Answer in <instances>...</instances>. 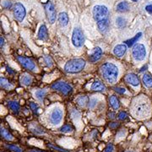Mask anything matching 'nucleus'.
<instances>
[{"mask_svg":"<svg viewBox=\"0 0 152 152\" xmlns=\"http://www.w3.org/2000/svg\"><path fill=\"white\" fill-rule=\"evenodd\" d=\"M92 12L98 31L102 34H107L110 29L108 9L104 5H96L94 6Z\"/></svg>","mask_w":152,"mask_h":152,"instance_id":"1","label":"nucleus"},{"mask_svg":"<svg viewBox=\"0 0 152 152\" xmlns=\"http://www.w3.org/2000/svg\"><path fill=\"white\" fill-rule=\"evenodd\" d=\"M101 73L104 80L109 84H114L118 77V69L113 63H105L101 66Z\"/></svg>","mask_w":152,"mask_h":152,"instance_id":"2","label":"nucleus"},{"mask_svg":"<svg viewBox=\"0 0 152 152\" xmlns=\"http://www.w3.org/2000/svg\"><path fill=\"white\" fill-rule=\"evenodd\" d=\"M86 61L83 58H75L68 61L64 65V70L69 74H76L84 69Z\"/></svg>","mask_w":152,"mask_h":152,"instance_id":"3","label":"nucleus"},{"mask_svg":"<svg viewBox=\"0 0 152 152\" xmlns=\"http://www.w3.org/2000/svg\"><path fill=\"white\" fill-rule=\"evenodd\" d=\"M134 113L136 118H146L150 113V105L145 101H140L134 107Z\"/></svg>","mask_w":152,"mask_h":152,"instance_id":"4","label":"nucleus"},{"mask_svg":"<svg viewBox=\"0 0 152 152\" xmlns=\"http://www.w3.org/2000/svg\"><path fill=\"white\" fill-rule=\"evenodd\" d=\"M85 35L80 28L75 27L72 34V43L75 48H81L85 43Z\"/></svg>","mask_w":152,"mask_h":152,"instance_id":"5","label":"nucleus"},{"mask_svg":"<svg viewBox=\"0 0 152 152\" xmlns=\"http://www.w3.org/2000/svg\"><path fill=\"white\" fill-rule=\"evenodd\" d=\"M133 58L136 61H143L146 57V49L144 44L136 43L132 50Z\"/></svg>","mask_w":152,"mask_h":152,"instance_id":"6","label":"nucleus"},{"mask_svg":"<svg viewBox=\"0 0 152 152\" xmlns=\"http://www.w3.org/2000/svg\"><path fill=\"white\" fill-rule=\"evenodd\" d=\"M51 87H52V89L63 93L65 96L69 95L73 91V87L71 86L69 84H68L64 81H58L56 83H53Z\"/></svg>","mask_w":152,"mask_h":152,"instance_id":"7","label":"nucleus"},{"mask_svg":"<svg viewBox=\"0 0 152 152\" xmlns=\"http://www.w3.org/2000/svg\"><path fill=\"white\" fill-rule=\"evenodd\" d=\"M44 9H45L46 15H47V18H48V21L51 24H53L56 21V18H57L56 9H55L54 4L52 3V1L49 0L44 4Z\"/></svg>","mask_w":152,"mask_h":152,"instance_id":"8","label":"nucleus"},{"mask_svg":"<svg viewBox=\"0 0 152 152\" xmlns=\"http://www.w3.org/2000/svg\"><path fill=\"white\" fill-rule=\"evenodd\" d=\"M14 17L19 22H22L26 15V10L21 3H16L14 5Z\"/></svg>","mask_w":152,"mask_h":152,"instance_id":"9","label":"nucleus"},{"mask_svg":"<svg viewBox=\"0 0 152 152\" xmlns=\"http://www.w3.org/2000/svg\"><path fill=\"white\" fill-rule=\"evenodd\" d=\"M63 119V111L59 107H55L49 116L50 123L53 125H58Z\"/></svg>","mask_w":152,"mask_h":152,"instance_id":"10","label":"nucleus"},{"mask_svg":"<svg viewBox=\"0 0 152 152\" xmlns=\"http://www.w3.org/2000/svg\"><path fill=\"white\" fill-rule=\"evenodd\" d=\"M17 59L19 61V63L28 70L35 71L37 69V66L31 59L26 58V57H22V56H18Z\"/></svg>","mask_w":152,"mask_h":152,"instance_id":"11","label":"nucleus"},{"mask_svg":"<svg viewBox=\"0 0 152 152\" xmlns=\"http://www.w3.org/2000/svg\"><path fill=\"white\" fill-rule=\"evenodd\" d=\"M125 81L127 82L128 84H129L131 86H133L134 87H137L140 86V79L139 77L136 75L135 74L130 73L129 75H127L125 77Z\"/></svg>","mask_w":152,"mask_h":152,"instance_id":"12","label":"nucleus"},{"mask_svg":"<svg viewBox=\"0 0 152 152\" xmlns=\"http://www.w3.org/2000/svg\"><path fill=\"white\" fill-rule=\"evenodd\" d=\"M102 53H103L102 49L100 47H96V48H95L93 49L92 53L90 55L89 60L91 63H95V62L101 59V58L102 56Z\"/></svg>","mask_w":152,"mask_h":152,"instance_id":"13","label":"nucleus"},{"mask_svg":"<svg viewBox=\"0 0 152 152\" xmlns=\"http://www.w3.org/2000/svg\"><path fill=\"white\" fill-rule=\"evenodd\" d=\"M128 46L126 44H118L115 46L113 48V53L118 58H122L126 53Z\"/></svg>","mask_w":152,"mask_h":152,"instance_id":"14","label":"nucleus"},{"mask_svg":"<svg viewBox=\"0 0 152 152\" xmlns=\"http://www.w3.org/2000/svg\"><path fill=\"white\" fill-rule=\"evenodd\" d=\"M37 38L41 41H47L48 38V28L45 25H42L37 33Z\"/></svg>","mask_w":152,"mask_h":152,"instance_id":"15","label":"nucleus"},{"mask_svg":"<svg viewBox=\"0 0 152 152\" xmlns=\"http://www.w3.org/2000/svg\"><path fill=\"white\" fill-rule=\"evenodd\" d=\"M91 89L94 91H98V92H103L106 91V86L104 85L103 83H102L101 81L99 80H96L91 85Z\"/></svg>","mask_w":152,"mask_h":152,"instance_id":"16","label":"nucleus"},{"mask_svg":"<svg viewBox=\"0 0 152 152\" xmlns=\"http://www.w3.org/2000/svg\"><path fill=\"white\" fill-rule=\"evenodd\" d=\"M129 10V5L128 4V2L126 1H122L118 3L117 6H116V10L119 13H125Z\"/></svg>","mask_w":152,"mask_h":152,"instance_id":"17","label":"nucleus"},{"mask_svg":"<svg viewBox=\"0 0 152 152\" xmlns=\"http://www.w3.org/2000/svg\"><path fill=\"white\" fill-rule=\"evenodd\" d=\"M69 15L65 12H61L58 15V21H59V24L61 26H66L69 24Z\"/></svg>","mask_w":152,"mask_h":152,"instance_id":"18","label":"nucleus"},{"mask_svg":"<svg viewBox=\"0 0 152 152\" xmlns=\"http://www.w3.org/2000/svg\"><path fill=\"white\" fill-rule=\"evenodd\" d=\"M141 36H142V33L139 32L138 34H136L135 36H134L133 38H131V39H129V40L125 41L124 44H126V45L128 46V48H131V47H133V45L136 44V42L139 41V39L141 37Z\"/></svg>","mask_w":152,"mask_h":152,"instance_id":"19","label":"nucleus"},{"mask_svg":"<svg viewBox=\"0 0 152 152\" xmlns=\"http://www.w3.org/2000/svg\"><path fill=\"white\" fill-rule=\"evenodd\" d=\"M8 107L13 111L14 113H19L20 107V104L18 103L17 102H15V101H9L8 102Z\"/></svg>","mask_w":152,"mask_h":152,"instance_id":"20","label":"nucleus"},{"mask_svg":"<svg viewBox=\"0 0 152 152\" xmlns=\"http://www.w3.org/2000/svg\"><path fill=\"white\" fill-rule=\"evenodd\" d=\"M142 80H143L144 85H145L147 88H149V89L152 88V76L150 74H145V75H143Z\"/></svg>","mask_w":152,"mask_h":152,"instance_id":"21","label":"nucleus"},{"mask_svg":"<svg viewBox=\"0 0 152 152\" xmlns=\"http://www.w3.org/2000/svg\"><path fill=\"white\" fill-rule=\"evenodd\" d=\"M109 102H110V105L111 107H113L115 110L118 109L120 107V102L118 100V98L116 96H112L110 99H109Z\"/></svg>","mask_w":152,"mask_h":152,"instance_id":"22","label":"nucleus"},{"mask_svg":"<svg viewBox=\"0 0 152 152\" xmlns=\"http://www.w3.org/2000/svg\"><path fill=\"white\" fill-rule=\"evenodd\" d=\"M20 83L26 86H28L32 83V78L29 75H23L20 77Z\"/></svg>","mask_w":152,"mask_h":152,"instance_id":"23","label":"nucleus"},{"mask_svg":"<svg viewBox=\"0 0 152 152\" xmlns=\"http://www.w3.org/2000/svg\"><path fill=\"white\" fill-rule=\"evenodd\" d=\"M0 133H1V136H2L4 139L7 140L11 141V140H14L13 135L11 134L9 131L7 130V129H5L4 128H3V127H1V130H0Z\"/></svg>","mask_w":152,"mask_h":152,"instance_id":"24","label":"nucleus"},{"mask_svg":"<svg viewBox=\"0 0 152 152\" xmlns=\"http://www.w3.org/2000/svg\"><path fill=\"white\" fill-rule=\"evenodd\" d=\"M47 94V90L46 89H43V90H38L35 92V96L37 99L38 101L40 102H42L44 100V97Z\"/></svg>","mask_w":152,"mask_h":152,"instance_id":"25","label":"nucleus"},{"mask_svg":"<svg viewBox=\"0 0 152 152\" xmlns=\"http://www.w3.org/2000/svg\"><path fill=\"white\" fill-rule=\"evenodd\" d=\"M0 81H1V88L5 89V90H10L13 88V85L4 78H1Z\"/></svg>","mask_w":152,"mask_h":152,"instance_id":"26","label":"nucleus"},{"mask_svg":"<svg viewBox=\"0 0 152 152\" xmlns=\"http://www.w3.org/2000/svg\"><path fill=\"white\" fill-rule=\"evenodd\" d=\"M126 24H127V21L124 17L119 16L116 19V25L119 29H124L126 26Z\"/></svg>","mask_w":152,"mask_h":152,"instance_id":"27","label":"nucleus"},{"mask_svg":"<svg viewBox=\"0 0 152 152\" xmlns=\"http://www.w3.org/2000/svg\"><path fill=\"white\" fill-rule=\"evenodd\" d=\"M87 102H88V98L86 96H81L77 98V103L81 107H85L86 105Z\"/></svg>","mask_w":152,"mask_h":152,"instance_id":"28","label":"nucleus"},{"mask_svg":"<svg viewBox=\"0 0 152 152\" xmlns=\"http://www.w3.org/2000/svg\"><path fill=\"white\" fill-rule=\"evenodd\" d=\"M73 131V127L69 124H65L64 125V126H62L61 127V129H60V132H62V133H70Z\"/></svg>","mask_w":152,"mask_h":152,"instance_id":"29","label":"nucleus"},{"mask_svg":"<svg viewBox=\"0 0 152 152\" xmlns=\"http://www.w3.org/2000/svg\"><path fill=\"white\" fill-rule=\"evenodd\" d=\"M48 148L50 149H52V150H53V151H59V152H69V151H67L65 149H63V148H60V147L57 146V145H53V144H48Z\"/></svg>","mask_w":152,"mask_h":152,"instance_id":"30","label":"nucleus"},{"mask_svg":"<svg viewBox=\"0 0 152 152\" xmlns=\"http://www.w3.org/2000/svg\"><path fill=\"white\" fill-rule=\"evenodd\" d=\"M6 148L14 152H22L21 149L19 146H17V145H6Z\"/></svg>","mask_w":152,"mask_h":152,"instance_id":"31","label":"nucleus"},{"mask_svg":"<svg viewBox=\"0 0 152 152\" xmlns=\"http://www.w3.org/2000/svg\"><path fill=\"white\" fill-rule=\"evenodd\" d=\"M2 6L5 9V10H10L11 8H12V3H11L10 0H4V1H3V3H2Z\"/></svg>","mask_w":152,"mask_h":152,"instance_id":"32","label":"nucleus"},{"mask_svg":"<svg viewBox=\"0 0 152 152\" xmlns=\"http://www.w3.org/2000/svg\"><path fill=\"white\" fill-rule=\"evenodd\" d=\"M30 107H31V109L34 112V113H37L38 110H39L37 104L35 103V102H31V103H30Z\"/></svg>","mask_w":152,"mask_h":152,"instance_id":"33","label":"nucleus"},{"mask_svg":"<svg viewBox=\"0 0 152 152\" xmlns=\"http://www.w3.org/2000/svg\"><path fill=\"white\" fill-rule=\"evenodd\" d=\"M44 61H45L46 64L48 67H52L53 66V60H52V58L49 56H45L44 57Z\"/></svg>","mask_w":152,"mask_h":152,"instance_id":"34","label":"nucleus"},{"mask_svg":"<svg viewBox=\"0 0 152 152\" xmlns=\"http://www.w3.org/2000/svg\"><path fill=\"white\" fill-rule=\"evenodd\" d=\"M96 102H97V100H96V98L91 99L90 102H89V107H90V108H94L95 106L96 105Z\"/></svg>","mask_w":152,"mask_h":152,"instance_id":"35","label":"nucleus"},{"mask_svg":"<svg viewBox=\"0 0 152 152\" xmlns=\"http://www.w3.org/2000/svg\"><path fill=\"white\" fill-rule=\"evenodd\" d=\"M118 118L121 121H124L127 118V113L125 112H120L118 115Z\"/></svg>","mask_w":152,"mask_h":152,"instance_id":"36","label":"nucleus"},{"mask_svg":"<svg viewBox=\"0 0 152 152\" xmlns=\"http://www.w3.org/2000/svg\"><path fill=\"white\" fill-rule=\"evenodd\" d=\"M104 152H114V147L113 144H108L107 147L105 148Z\"/></svg>","mask_w":152,"mask_h":152,"instance_id":"37","label":"nucleus"},{"mask_svg":"<svg viewBox=\"0 0 152 152\" xmlns=\"http://www.w3.org/2000/svg\"><path fill=\"white\" fill-rule=\"evenodd\" d=\"M114 91L117 93H118V94H124L126 92V90H125L124 88H123V87H116L114 89Z\"/></svg>","mask_w":152,"mask_h":152,"instance_id":"38","label":"nucleus"},{"mask_svg":"<svg viewBox=\"0 0 152 152\" xmlns=\"http://www.w3.org/2000/svg\"><path fill=\"white\" fill-rule=\"evenodd\" d=\"M118 126H119V124H118V123H117V122H113V123H111V124H109V127H110V129H117V128H118Z\"/></svg>","mask_w":152,"mask_h":152,"instance_id":"39","label":"nucleus"},{"mask_svg":"<svg viewBox=\"0 0 152 152\" xmlns=\"http://www.w3.org/2000/svg\"><path fill=\"white\" fill-rule=\"evenodd\" d=\"M145 10L149 15H152V4H148V5L145 6Z\"/></svg>","mask_w":152,"mask_h":152,"instance_id":"40","label":"nucleus"},{"mask_svg":"<svg viewBox=\"0 0 152 152\" xmlns=\"http://www.w3.org/2000/svg\"><path fill=\"white\" fill-rule=\"evenodd\" d=\"M108 118L110 119H114L116 118V113L113 112H111L110 113H108Z\"/></svg>","mask_w":152,"mask_h":152,"instance_id":"41","label":"nucleus"},{"mask_svg":"<svg viewBox=\"0 0 152 152\" xmlns=\"http://www.w3.org/2000/svg\"><path fill=\"white\" fill-rule=\"evenodd\" d=\"M6 69H7V72H8L10 75H14V74H15V71L12 70V69H11V68H10L9 66L6 68Z\"/></svg>","mask_w":152,"mask_h":152,"instance_id":"42","label":"nucleus"},{"mask_svg":"<svg viewBox=\"0 0 152 152\" xmlns=\"http://www.w3.org/2000/svg\"><path fill=\"white\" fill-rule=\"evenodd\" d=\"M0 42H1V48H2L4 46V43H5V42H4V37H1V38H0Z\"/></svg>","mask_w":152,"mask_h":152,"instance_id":"43","label":"nucleus"},{"mask_svg":"<svg viewBox=\"0 0 152 152\" xmlns=\"http://www.w3.org/2000/svg\"><path fill=\"white\" fill-rule=\"evenodd\" d=\"M148 69V65L147 64H145V65L144 66V67H142L141 69H140V72H143V71H145Z\"/></svg>","mask_w":152,"mask_h":152,"instance_id":"44","label":"nucleus"},{"mask_svg":"<svg viewBox=\"0 0 152 152\" xmlns=\"http://www.w3.org/2000/svg\"><path fill=\"white\" fill-rule=\"evenodd\" d=\"M29 152H46V151H36V150H32V151H31Z\"/></svg>","mask_w":152,"mask_h":152,"instance_id":"45","label":"nucleus"},{"mask_svg":"<svg viewBox=\"0 0 152 152\" xmlns=\"http://www.w3.org/2000/svg\"><path fill=\"white\" fill-rule=\"evenodd\" d=\"M131 1H133V2H137L138 0H131Z\"/></svg>","mask_w":152,"mask_h":152,"instance_id":"46","label":"nucleus"},{"mask_svg":"<svg viewBox=\"0 0 152 152\" xmlns=\"http://www.w3.org/2000/svg\"><path fill=\"white\" fill-rule=\"evenodd\" d=\"M125 152H134V151H125Z\"/></svg>","mask_w":152,"mask_h":152,"instance_id":"47","label":"nucleus"}]
</instances>
